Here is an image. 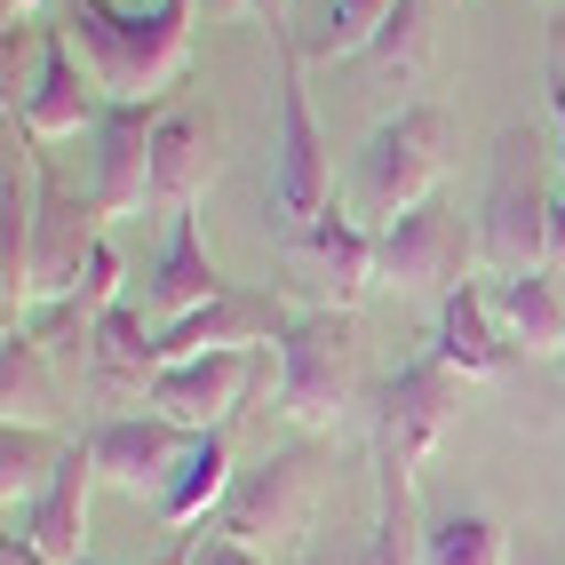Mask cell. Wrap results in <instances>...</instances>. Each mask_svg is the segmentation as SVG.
<instances>
[{"label":"cell","mask_w":565,"mask_h":565,"mask_svg":"<svg viewBox=\"0 0 565 565\" xmlns=\"http://www.w3.org/2000/svg\"><path fill=\"white\" fill-rule=\"evenodd\" d=\"M534 565H565V557H534Z\"/></svg>","instance_id":"39"},{"label":"cell","mask_w":565,"mask_h":565,"mask_svg":"<svg viewBox=\"0 0 565 565\" xmlns=\"http://www.w3.org/2000/svg\"><path fill=\"white\" fill-rule=\"evenodd\" d=\"M88 366H96V383L104 391H152V374H160V327L143 303H111L104 327H96V343H88Z\"/></svg>","instance_id":"23"},{"label":"cell","mask_w":565,"mask_h":565,"mask_svg":"<svg viewBox=\"0 0 565 565\" xmlns=\"http://www.w3.org/2000/svg\"><path fill=\"white\" fill-rule=\"evenodd\" d=\"M96 111H104V88H96V72L81 64V49H72V32L49 24V49H41V81H32L24 111L9 128H24L32 143H64V136H81L96 128Z\"/></svg>","instance_id":"17"},{"label":"cell","mask_w":565,"mask_h":565,"mask_svg":"<svg viewBox=\"0 0 565 565\" xmlns=\"http://www.w3.org/2000/svg\"><path fill=\"white\" fill-rule=\"evenodd\" d=\"M232 430H200V446L183 455V470L168 478V494H160V518L175 525V534H192V525L207 510H223V494H232Z\"/></svg>","instance_id":"25"},{"label":"cell","mask_w":565,"mask_h":565,"mask_svg":"<svg viewBox=\"0 0 565 565\" xmlns=\"http://www.w3.org/2000/svg\"><path fill=\"white\" fill-rule=\"evenodd\" d=\"M287 319H295V303L279 287H223L192 319L160 327V366L168 359H200V351H279Z\"/></svg>","instance_id":"13"},{"label":"cell","mask_w":565,"mask_h":565,"mask_svg":"<svg viewBox=\"0 0 565 565\" xmlns=\"http://www.w3.org/2000/svg\"><path fill=\"white\" fill-rule=\"evenodd\" d=\"M319 486H327L319 438H295V446H279V455H263L255 470L232 478V494H223L215 525H223V534H239V542H255V550L295 542V534H311Z\"/></svg>","instance_id":"7"},{"label":"cell","mask_w":565,"mask_h":565,"mask_svg":"<svg viewBox=\"0 0 565 565\" xmlns=\"http://www.w3.org/2000/svg\"><path fill=\"white\" fill-rule=\"evenodd\" d=\"M446 152H455V111H446V104H406L398 120H383L359 143V168L343 183L351 215L366 223V232H383V223H398L406 207L438 200Z\"/></svg>","instance_id":"2"},{"label":"cell","mask_w":565,"mask_h":565,"mask_svg":"<svg viewBox=\"0 0 565 565\" xmlns=\"http://www.w3.org/2000/svg\"><path fill=\"white\" fill-rule=\"evenodd\" d=\"M391 9H398V0H327L319 32L303 41V64H351V56H366L374 32L391 24Z\"/></svg>","instance_id":"27"},{"label":"cell","mask_w":565,"mask_h":565,"mask_svg":"<svg viewBox=\"0 0 565 565\" xmlns=\"http://www.w3.org/2000/svg\"><path fill=\"white\" fill-rule=\"evenodd\" d=\"M72 446H81V438H64L56 423H0V502H9V510L41 502Z\"/></svg>","instance_id":"26"},{"label":"cell","mask_w":565,"mask_h":565,"mask_svg":"<svg viewBox=\"0 0 565 565\" xmlns=\"http://www.w3.org/2000/svg\"><path fill=\"white\" fill-rule=\"evenodd\" d=\"M192 24L200 0H143V9H120V0H64V32L81 64L96 72V88L111 104H152L183 81L192 64Z\"/></svg>","instance_id":"1"},{"label":"cell","mask_w":565,"mask_h":565,"mask_svg":"<svg viewBox=\"0 0 565 565\" xmlns=\"http://www.w3.org/2000/svg\"><path fill=\"white\" fill-rule=\"evenodd\" d=\"M160 96L152 104H111L104 96V111H96V168H88V200H96V215L104 223H120V215H136V207H152V128H160Z\"/></svg>","instance_id":"12"},{"label":"cell","mask_w":565,"mask_h":565,"mask_svg":"<svg viewBox=\"0 0 565 565\" xmlns=\"http://www.w3.org/2000/svg\"><path fill=\"white\" fill-rule=\"evenodd\" d=\"M430 359H446L455 374H502L510 359H518V343L502 334V319H494V303H486V287L470 279V287H455V295H438V327H430Z\"/></svg>","instance_id":"21"},{"label":"cell","mask_w":565,"mask_h":565,"mask_svg":"<svg viewBox=\"0 0 565 565\" xmlns=\"http://www.w3.org/2000/svg\"><path fill=\"white\" fill-rule=\"evenodd\" d=\"M88 494H96V455H88V438H81L64 455V470H56L49 494L9 510V534L32 542L41 557H56V565H81L88 557Z\"/></svg>","instance_id":"18"},{"label":"cell","mask_w":565,"mask_h":565,"mask_svg":"<svg viewBox=\"0 0 565 565\" xmlns=\"http://www.w3.org/2000/svg\"><path fill=\"white\" fill-rule=\"evenodd\" d=\"M104 247V215L88 192H64L49 175V152H41V207H32V311L56 303V295L81 287V271Z\"/></svg>","instance_id":"11"},{"label":"cell","mask_w":565,"mask_h":565,"mask_svg":"<svg viewBox=\"0 0 565 565\" xmlns=\"http://www.w3.org/2000/svg\"><path fill=\"white\" fill-rule=\"evenodd\" d=\"M462 391H470V374H455L446 359H414V366H398L391 383H383V398H374V438L423 462L430 446L455 430Z\"/></svg>","instance_id":"14"},{"label":"cell","mask_w":565,"mask_h":565,"mask_svg":"<svg viewBox=\"0 0 565 565\" xmlns=\"http://www.w3.org/2000/svg\"><path fill=\"white\" fill-rule=\"evenodd\" d=\"M295 311H351L374 287V232L351 215V200H334L327 215H311L303 232H287L279 247V279H271Z\"/></svg>","instance_id":"6"},{"label":"cell","mask_w":565,"mask_h":565,"mask_svg":"<svg viewBox=\"0 0 565 565\" xmlns=\"http://www.w3.org/2000/svg\"><path fill=\"white\" fill-rule=\"evenodd\" d=\"M550 215H557V143L534 128H502L494 175L478 200V247L494 271H542L550 263Z\"/></svg>","instance_id":"3"},{"label":"cell","mask_w":565,"mask_h":565,"mask_svg":"<svg viewBox=\"0 0 565 565\" xmlns=\"http://www.w3.org/2000/svg\"><path fill=\"white\" fill-rule=\"evenodd\" d=\"M486 303H494L502 334L518 351H534V359H565V279L550 271H502L494 287H486Z\"/></svg>","instance_id":"22"},{"label":"cell","mask_w":565,"mask_h":565,"mask_svg":"<svg viewBox=\"0 0 565 565\" xmlns=\"http://www.w3.org/2000/svg\"><path fill=\"white\" fill-rule=\"evenodd\" d=\"M32 207H41V143L9 128V168H0V327L32 319Z\"/></svg>","instance_id":"15"},{"label":"cell","mask_w":565,"mask_h":565,"mask_svg":"<svg viewBox=\"0 0 565 565\" xmlns=\"http://www.w3.org/2000/svg\"><path fill=\"white\" fill-rule=\"evenodd\" d=\"M303 565H359V542H351V550H327V542H311V557H303Z\"/></svg>","instance_id":"35"},{"label":"cell","mask_w":565,"mask_h":565,"mask_svg":"<svg viewBox=\"0 0 565 565\" xmlns=\"http://www.w3.org/2000/svg\"><path fill=\"white\" fill-rule=\"evenodd\" d=\"M9 542H17V534H9ZM17 550H24V565H56V557H41V550H32V542H17Z\"/></svg>","instance_id":"38"},{"label":"cell","mask_w":565,"mask_h":565,"mask_svg":"<svg viewBox=\"0 0 565 565\" xmlns=\"http://www.w3.org/2000/svg\"><path fill=\"white\" fill-rule=\"evenodd\" d=\"M430 525L414 510V455L374 438V525L359 542V565H423Z\"/></svg>","instance_id":"20"},{"label":"cell","mask_w":565,"mask_h":565,"mask_svg":"<svg viewBox=\"0 0 565 565\" xmlns=\"http://www.w3.org/2000/svg\"><path fill=\"white\" fill-rule=\"evenodd\" d=\"M550 263H565V183H557V215H550Z\"/></svg>","instance_id":"34"},{"label":"cell","mask_w":565,"mask_h":565,"mask_svg":"<svg viewBox=\"0 0 565 565\" xmlns=\"http://www.w3.org/2000/svg\"><path fill=\"white\" fill-rule=\"evenodd\" d=\"M32 9H41V0H0V17H9V24H24Z\"/></svg>","instance_id":"36"},{"label":"cell","mask_w":565,"mask_h":565,"mask_svg":"<svg viewBox=\"0 0 565 565\" xmlns=\"http://www.w3.org/2000/svg\"><path fill=\"white\" fill-rule=\"evenodd\" d=\"M223 175V128L200 104H168L152 128V207L183 215L207 200V183Z\"/></svg>","instance_id":"16"},{"label":"cell","mask_w":565,"mask_h":565,"mask_svg":"<svg viewBox=\"0 0 565 565\" xmlns=\"http://www.w3.org/2000/svg\"><path fill=\"white\" fill-rule=\"evenodd\" d=\"M423 56H430V0H398L391 24L374 32V49H366L359 64H374V72L391 81V72H414Z\"/></svg>","instance_id":"29"},{"label":"cell","mask_w":565,"mask_h":565,"mask_svg":"<svg viewBox=\"0 0 565 565\" xmlns=\"http://www.w3.org/2000/svg\"><path fill=\"white\" fill-rule=\"evenodd\" d=\"M423 565H510V534L486 510H446L423 542Z\"/></svg>","instance_id":"28"},{"label":"cell","mask_w":565,"mask_h":565,"mask_svg":"<svg viewBox=\"0 0 565 565\" xmlns=\"http://www.w3.org/2000/svg\"><path fill=\"white\" fill-rule=\"evenodd\" d=\"M192 550H200V534H175L160 557H143V565H192ZM81 565H104V557H81Z\"/></svg>","instance_id":"31"},{"label":"cell","mask_w":565,"mask_h":565,"mask_svg":"<svg viewBox=\"0 0 565 565\" xmlns=\"http://www.w3.org/2000/svg\"><path fill=\"white\" fill-rule=\"evenodd\" d=\"M223 287H232V279L215 271V255H207V239H200V207L168 215V247H160L152 271H143V311H152V327L192 319L200 303H215Z\"/></svg>","instance_id":"19"},{"label":"cell","mask_w":565,"mask_h":565,"mask_svg":"<svg viewBox=\"0 0 565 565\" xmlns=\"http://www.w3.org/2000/svg\"><path fill=\"white\" fill-rule=\"evenodd\" d=\"M279 136H271V207L287 232H303L311 215L334 207V152H327V128L311 111V88H303V41L279 32Z\"/></svg>","instance_id":"5"},{"label":"cell","mask_w":565,"mask_h":565,"mask_svg":"<svg viewBox=\"0 0 565 565\" xmlns=\"http://www.w3.org/2000/svg\"><path fill=\"white\" fill-rule=\"evenodd\" d=\"M232 9H247V0H200V17H232Z\"/></svg>","instance_id":"37"},{"label":"cell","mask_w":565,"mask_h":565,"mask_svg":"<svg viewBox=\"0 0 565 565\" xmlns=\"http://www.w3.org/2000/svg\"><path fill=\"white\" fill-rule=\"evenodd\" d=\"M359 374H366V343L351 311H295L279 334V414L303 438L334 430L343 406L359 398Z\"/></svg>","instance_id":"4"},{"label":"cell","mask_w":565,"mask_h":565,"mask_svg":"<svg viewBox=\"0 0 565 565\" xmlns=\"http://www.w3.org/2000/svg\"><path fill=\"white\" fill-rule=\"evenodd\" d=\"M271 359H279V351H200V359H168V366L152 374V391H143V406L168 414V423H183V430H232L239 414H247V398H255V383L271 374Z\"/></svg>","instance_id":"9"},{"label":"cell","mask_w":565,"mask_h":565,"mask_svg":"<svg viewBox=\"0 0 565 565\" xmlns=\"http://www.w3.org/2000/svg\"><path fill=\"white\" fill-rule=\"evenodd\" d=\"M550 104H557V183H565V64L550 72Z\"/></svg>","instance_id":"32"},{"label":"cell","mask_w":565,"mask_h":565,"mask_svg":"<svg viewBox=\"0 0 565 565\" xmlns=\"http://www.w3.org/2000/svg\"><path fill=\"white\" fill-rule=\"evenodd\" d=\"M478 255H486L478 247V223L438 192V200L406 207L398 223L374 232V279L414 287V295H455V287H470V263Z\"/></svg>","instance_id":"8"},{"label":"cell","mask_w":565,"mask_h":565,"mask_svg":"<svg viewBox=\"0 0 565 565\" xmlns=\"http://www.w3.org/2000/svg\"><path fill=\"white\" fill-rule=\"evenodd\" d=\"M192 565H271V557H263L255 542H239V534H223V525H215V534H200Z\"/></svg>","instance_id":"30"},{"label":"cell","mask_w":565,"mask_h":565,"mask_svg":"<svg viewBox=\"0 0 565 565\" xmlns=\"http://www.w3.org/2000/svg\"><path fill=\"white\" fill-rule=\"evenodd\" d=\"M49 359L56 351L32 327H0V406H9V423H56L64 414V391H56Z\"/></svg>","instance_id":"24"},{"label":"cell","mask_w":565,"mask_h":565,"mask_svg":"<svg viewBox=\"0 0 565 565\" xmlns=\"http://www.w3.org/2000/svg\"><path fill=\"white\" fill-rule=\"evenodd\" d=\"M81 438H88V455H96V478L120 486V494H168V478L200 446V430L168 423V414H96Z\"/></svg>","instance_id":"10"},{"label":"cell","mask_w":565,"mask_h":565,"mask_svg":"<svg viewBox=\"0 0 565 565\" xmlns=\"http://www.w3.org/2000/svg\"><path fill=\"white\" fill-rule=\"evenodd\" d=\"M247 9H255V24L271 32V41H279V32H295V24H287V0H247Z\"/></svg>","instance_id":"33"}]
</instances>
